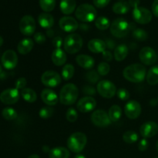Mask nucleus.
I'll return each instance as SVG.
<instances>
[{
	"mask_svg": "<svg viewBox=\"0 0 158 158\" xmlns=\"http://www.w3.org/2000/svg\"><path fill=\"white\" fill-rule=\"evenodd\" d=\"M123 75L128 81L137 83L143 81L147 76V70L144 66L140 63H134L123 69Z\"/></svg>",
	"mask_w": 158,
	"mask_h": 158,
	"instance_id": "f257e3e1",
	"label": "nucleus"
},
{
	"mask_svg": "<svg viewBox=\"0 0 158 158\" xmlns=\"http://www.w3.org/2000/svg\"><path fill=\"white\" fill-rule=\"evenodd\" d=\"M79 97V89L73 83H67L62 87L60 93V101L62 104L70 106L75 103Z\"/></svg>",
	"mask_w": 158,
	"mask_h": 158,
	"instance_id": "f03ea898",
	"label": "nucleus"
},
{
	"mask_svg": "<svg viewBox=\"0 0 158 158\" xmlns=\"http://www.w3.org/2000/svg\"><path fill=\"white\" fill-rule=\"evenodd\" d=\"M87 143L86 134L81 132H76L71 134L67 140V147L72 152L78 154L80 153Z\"/></svg>",
	"mask_w": 158,
	"mask_h": 158,
	"instance_id": "7ed1b4c3",
	"label": "nucleus"
},
{
	"mask_svg": "<svg viewBox=\"0 0 158 158\" xmlns=\"http://www.w3.org/2000/svg\"><path fill=\"white\" fill-rule=\"evenodd\" d=\"M75 15L80 21L83 23H90L94 20H96L97 12L94 6L85 3L77 7V9H76Z\"/></svg>",
	"mask_w": 158,
	"mask_h": 158,
	"instance_id": "20e7f679",
	"label": "nucleus"
},
{
	"mask_svg": "<svg viewBox=\"0 0 158 158\" xmlns=\"http://www.w3.org/2000/svg\"><path fill=\"white\" fill-rule=\"evenodd\" d=\"M83 41L79 34L73 33L67 35L63 41V48L65 52L69 54H75L82 49Z\"/></svg>",
	"mask_w": 158,
	"mask_h": 158,
	"instance_id": "39448f33",
	"label": "nucleus"
},
{
	"mask_svg": "<svg viewBox=\"0 0 158 158\" xmlns=\"http://www.w3.org/2000/svg\"><path fill=\"white\" fill-rule=\"evenodd\" d=\"M110 28L111 34L117 38H123L130 32L129 23L123 18H118L114 20Z\"/></svg>",
	"mask_w": 158,
	"mask_h": 158,
	"instance_id": "423d86ee",
	"label": "nucleus"
},
{
	"mask_svg": "<svg viewBox=\"0 0 158 158\" xmlns=\"http://www.w3.org/2000/svg\"><path fill=\"white\" fill-rule=\"evenodd\" d=\"M98 94L101 97L106 99H110L114 97L117 94V88L116 86L109 80H100L97 86Z\"/></svg>",
	"mask_w": 158,
	"mask_h": 158,
	"instance_id": "0eeeda50",
	"label": "nucleus"
},
{
	"mask_svg": "<svg viewBox=\"0 0 158 158\" xmlns=\"http://www.w3.org/2000/svg\"><path fill=\"white\" fill-rule=\"evenodd\" d=\"M19 27L22 34L26 36H30L33 35L36 28L35 19L32 15H25L20 20Z\"/></svg>",
	"mask_w": 158,
	"mask_h": 158,
	"instance_id": "6e6552de",
	"label": "nucleus"
},
{
	"mask_svg": "<svg viewBox=\"0 0 158 158\" xmlns=\"http://www.w3.org/2000/svg\"><path fill=\"white\" fill-rule=\"evenodd\" d=\"M61 76L53 70L46 71L41 77V82L43 84L49 87H56L61 83Z\"/></svg>",
	"mask_w": 158,
	"mask_h": 158,
	"instance_id": "1a4fd4ad",
	"label": "nucleus"
},
{
	"mask_svg": "<svg viewBox=\"0 0 158 158\" xmlns=\"http://www.w3.org/2000/svg\"><path fill=\"white\" fill-rule=\"evenodd\" d=\"M152 12L146 8L137 7L133 10V18L139 24H148L152 20Z\"/></svg>",
	"mask_w": 158,
	"mask_h": 158,
	"instance_id": "9d476101",
	"label": "nucleus"
},
{
	"mask_svg": "<svg viewBox=\"0 0 158 158\" xmlns=\"http://www.w3.org/2000/svg\"><path fill=\"white\" fill-rule=\"evenodd\" d=\"M139 59L144 65L151 66L154 64L157 60V55L154 49L149 46H145L139 52Z\"/></svg>",
	"mask_w": 158,
	"mask_h": 158,
	"instance_id": "9b49d317",
	"label": "nucleus"
},
{
	"mask_svg": "<svg viewBox=\"0 0 158 158\" xmlns=\"http://www.w3.org/2000/svg\"><path fill=\"white\" fill-rule=\"evenodd\" d=\"M91 120L95 126L99 127H105L110 124V119L106 112L103 110H97L93 112Z\"/></svg>",
	"mask_w": 158,
	"mask_h": 158,
	"instance_id": "f8f14e48",
	"label": "nucleus"
},
{
	"mask_svg": "<svg viewBox=\"0 0 158 158\" xmlns=\"http://www.w3.org/2000/svg\"><path fill=\"white\" fill-rule=\"evenodd\" d=\"M19 100V93L15 88L5 89L0 94V100L4 104H15Z\"/></svg>",
	"mask_w": 158,
	"mask_h": 158,
	"instance_id": "ddd939ff",
	"label": "nucleus"
},
{
	"mask_svg": "<svg viewBox=\"0 0 158 158\" xmlns=\"http://www.w3.org/2000/svg\"><path fill=\"white\" fill-rule=\"evenodd\" d=\"M124 113L129 119H137L141 114V106L136 100H130L125 105Z\"/></svg>",
	"mask_w": 158,
	"mask_h": 158,
	"instance_id": "4468645a",
	"label": "nucleus"
},
{
	"mask_svg": "<svg viewBox=\"0 0 158 158\" xmlns=\"http://www.w3.org/2000/svg\"><path fill=\"white\" fill-rule=\"evenodd\" d=\"M2 66L7 69H12L17 66L18 63V56L16 52L12 49L6 50L2 56Z\"/></svg>",
	"mask_w": 158,
	"mask_h": 158,
	"instance_id": "2eb2a0df",
	"label": "nucleus"
},
{
	"mask_svg": "<svg viewBox=\"0 0 158 158\" xmlns=\"http://www.w3.org/2000/svg\"><path fill=\"white\" fill-rule=\"evenodd\" d=\"M97 106V101L92 97H84L77 102V107L80 112L89 113Z\"/></svg>",
	"mask_w": 158,
	"mask_h": 158,
	"instance_id": "dca6fc26",
	"label": "nucleus"
},
{
	"mask_svg": "<svg viewBox=\"0 0 158 158\" xmlns=\"http://www.w3.org/2000/svg\"><path fill=\"white\" fill-rule=\"evenodd\" d=\"M140 133L143 138H151L154 137L158 133V124L154 121L146 122L140 127Z\"/></svg>",
	"mask_w": 158,
	"mask_h": 158,
	"instance_id": "f3484780",
	"label": "nucleus"
},
{
	"mask_svg": "<svg viewBox=\"0 0 158 158\" xmlns=\"http://www.w3.org/2000/svg\"><path fill=\"white\" fill-rule=\"evenodd\" d=\"M59 26L66 32H73L79 28V23L71 16L62 17L59 21Z\"/></svg>",
	"mask_w": 158,
	"mask_h": 158,
	"instance_id": "a211bd4d",
	"label": "nucleus"
},
{
	"mask_svg": "<svg viewBox=\"0 0 158 158\" xmlns=\"http://www.w3.org/2000/svg\"><path fill=\"white\" fill-rule=\"evenodd\" d=\"M41 99L48 106H54L58 103L59 97L53 90L50 89H44L41 92Z\"/></svg>",
	"mask_w": 158,
	"mask_h": 158,
	"instance_id": "6ab92c4d",
	"label": "nucleus"
},
{
	"mask_svg": "<svg viewBox=\"0 0 158 158\" xmlns=\"http://www.w3.org/2000/svg\"><path fill=\"white\" fill-rule=\"evenodd\" d=\"M88 49L94 53H103L106 50V44L103 40L100 39H93L88 43Z\"/></svg>",
	"mask_w": 158,
	"mask_h": 158,
	"instance_id": "aec40b11",
	"label": "nucleus"
},
{
	"mask_svg": "<svg viewBox=\"0 0 158 158\" xmlns=\"http://www.w3.org/2000/svg\"><path fill=\"white\" fill-rule=\"evenodd\" d=\"M51 59H52V61L54 65L60 66L66 63L67 56H66V54L64 50L61 49L60 48H57L52 51Z\"/></svg>",
	"mask_w": 158,
	"mask_h": 158,
	"instance_id": "412c9836",
	"label": "nucleus"
},
{
	"mask_svg": "<svg viewBox=\"0 0 158 158\" xmlns=\"http://www.w3.org/2000/svg\"><path fill=\"white\" fill-rule=\"evenodd\" d=\"M76 61L80 67L86 69H92L95 63L94 59L92 56L89 55H85V54L77 56L76 58Z\"/></svg>",
	"mask_w": 158,
	"mask_h": 158,
	"instance_id": "4be33fe9",
	"label": "nucleus"
},
{
	"mask_svg": "<svg viewBox=\"0 0 158 158\" xmlns=\"http://www.w3.org/2000/svg\"><path fill=\"white\" fill-rule=\"evenodd\" d=\"M33 40H31L30 38H26L22 40L19 43L18 46H17V49H18V52L20 54L26 55V54L29 53L32 51V49H33Z\"/></svg>",
	"mask_w": 158,
	"mask_h": 158,
	"instance_id": "5701e85b",
	"label": "nucleus"
},
{
	"mask_svg": "<svg viewBox=\"0 0 158 158\" xmlns=\"http://www.w3.org/2000/svg\"><path fill=\"white\" fill-rule=\"evenodd\" d=\"M38 22L41 27L49 29L53 26L54 18L48 12H43L39 15Z\"/></svg>",
	"mask_w": 158,
	"mask_h": 158,
	"instance_id": "b1692460",
	"label": "nucleus"
},
{
	"mask_svg": "<svg viewBox=\"0 0 158 158\" xmlns=\"http://www.w3.org/2000/svg\"><path fill=\"white\" fill-rule=\"evenodd\" d=\"M69 150L63 147L54 148L49 152V158H69Z\"/></svg>",
	"mask_w": 158,
	"mask_h": 158,
	"instance_id": "393cba45",
	"label": "nucleus"
},
{
	"mask_svg": "<svg viewBox=\"0 0 158 158\" xmlns=\"http://www.w3.org/2000/svg\"><path fill=\"white\" fill-rule=\"evenodd\" d=\"M60 10L65 15H69L74 12L77 6L76 0H61L60 2Z\"/></svg>",
	"mask_w": 158,
	"mask_h": 158,
	"instance_id": "a878e982",
	"label": "nucleus"
},
{
	"mask_svg": "<svg viewBox=\"0 0 158 158\" xmlns=\"http://www.w3.org/2000/svg\"><path fill=\"white\" fill-rule=\"evenodd\" d=\"M128 52H129V49L128 47L124 44H120L118 46H117L114 50V56L117 61L121 62L123 60L126 59V57L127 56Z\"/></svg>",
	"mask_w": 158,
	"mask_h": 158,
	"instance_id": "bb28decb",
	"label": "nucleus"
},
{
	"mask_svg": "<svg viewBox=\"0 0 158 158\" xmlns=\"http://www.w3.org/2000/svg\"><path fill=\"white\" fill-rule=\"evenodd\" d=\"M131 6L129 2H116L113 6V11L114 13L119 14V15H123V14L127 13L131 9Z\"/></svg>",
	"mask_w": 158,
	"mask_h": 158,
	"instance_id": "cd10ccee",
	"label": "nucleus"
},
{
	"mask_svg": "<svg viewBox=\"0 0 158 158\" xmlns=\"http://www.w3.org/2000/svg\"><path fill=\"white\" fill-rule=\"evenodd\" d=\"M147 82L151 86L158 83V66H154L148 70L146 76Z\"/></svg>",
	"mask_w": 158,
	"mask_h": 158,
	"instance_id": "c85d7f7f",
	"label": "nucleus"
},
{
	"mask_svg": "<svg viewBox=\"0 0 158 158\" xmlns=\"http://www.w3.org/2000/svg\"><path fill=\"white\" fill-rule=\"evenodd\" d=\"M110 119L112 122H117L120 120L122 116V109L118 105H113L109 109L108 112Z\"/></svg>",
	"mask_w": 158,
	"mask_h": 158,
	"instance_id": "c756f323",
	"label": "nucleus"
},
{
	"mask_svg": "<svg viewBox=\"0 0 158 158\" xmlns=\"http://www.w3.org/2000/svg\"><path fill=\"white\" fill-rule=\"evenodd\" d=\"M21 96L26 101L29 103H34L37 100V94L30 88H24L21 91Z\"/></svg>",
	"mask_w": 158,
	"mask_h": 158,
	"instance_id": "7c9ffc66",
	"label": "nucleus"
},
{
	"mask_svg": "<svg viewBox=\"0 0 158 158\" xmlns=\"http://www.w3.org/2000/svg\"><path fill=\"white\" fill-rule=\"evenodd\" d=\"M110 20L105 16H100L95 20L96 27L100 30H106L110 27Z\"/></svg>",
	"mask_w": 158,
	"mask_h": 158,
	"instance_id": "2f4dec72",
	"label": "nucleus"
},
{
	"mask_svg": "<svg viewBox=\"0 0 158 158\" xmlns=\"http://www.w3.org/2000/svg\"><path fill=\"white\" fill-rule=\"evenodd\" d=\"M75 69L72 64H66L62 69V77L64 80H69L73 77Z\"/></svg>",
	"mask_w": 158,
	"mask_h": 158,
	"instance_id": "473e14b6",
	"label": "nucleus"
},
{
	"mask_svg": "<svg viewBox=\"0 0 158 158\" xmlns=\"http://www.w3.org/2000/svg\"><path fill=\"white\" fill-rule=\"evenodd\" d=\"M40 8L44 12H52L56 6V0H40Z\"/></svg>",
	"mask_w": 158,
	"mask_h": 158,
	"instance_id": "72a5a7b5",
	"label": "nucleus"
},
{
	"mask_svg": "<svg viewBox=\"0 0 158 158\" xmlns=\"http://www.w3.org/2000/svg\"><path fill=\"white\" fill-rule=\"evenodd\" d=\"M123 140L127 143H134L138 140V135L133 131H128L123 134Z\"/></svg>",
	"mask_w": 158,
	"mask_h": 158,
	"instance_id": "f704fd0d",
	"label": "nucleus"
},
{
	"mask_svg": "<svg viewBox=\"0 0 158 158\" xmlns=\"http://www.w3.org/2000/svg\"><path fill=\"white\" fill-rule=\"evenodd\" d=\"M2 115L3 118L6 119V120H12L16 119L17 113L13 108L6 107L3 109L2 112Z\"/></svg>",
	"mask_w": 158,
	"mask_h": 158,
	"instance_id": "c9c22d12",
	"label": "nucleus"
},
{
	"mask_svg": "<svg viewBox=\"0 0 158 158\" xmlns=\"http://www.w3.org/2000/svg\"><path fill=\"white\" fill-rule=\"evenodd\" d=\"M133 36L139 41H145L148 38V33L143 29H136L133 32Z\"/></svg>",
	"mask_w": 158,
	"mask_h": 158,
	"instance_id": "e433bc0d",
	"label": "nucleus"
},
{
	"mask_svg": "<svg viewBox=\"0 0 158 158\" xmlns=\"http://www.w3.org/2000/svg\"><path fill=\"white\" fill-rule=\"evenodd\" d=\"M54 114V109L51 106H45L40 109L39 115L43 119L50 118Z\"/></svg>",
	"mask_w": 158,
	"mask_h": 158,
	"instance_id": "4c0bfd02",
	"label": "nucleus"
},
{
	"mask_svg": "<svg viewBox=\"0 0 158 158\" xmlns=\"http://www.w3.org/2000/svg\"><path fill=\"white\" fill-rule=\"evenodd\" d=\"M110 71V66L106 62H102L97 66V72L100 76H106Z\"/></svg>",
	"mask_w": 158,
	"mask_h": 158,
	"instance_id": "58836bf2",
	"label": "nucleus"
},
{
	"mask_svg": "<svg viewBox=\"0 0 158 158\" xmlns=\"http://www.w3.org/2000/svg\"><path fill=\"white\" fill-rule=\"evenodd\" d=\"M100 75L98 73V72H97L96 70H94V69L89 71L86 74V80H87L88 82H89L91 83H97V81L100 80Z\"/></svg>",
	"mask_w": 158,
	"mask_h": 158,
	"instance_id": "ea45409f",
	"label": "nucleus"
},
{
	"mask_svg": "<svg viewBox=\"0 0 158 158\" xmlns=\"http://www.w3.org/2000/svg\"><path fill=\"white\" fill-rule=\"evenodd\" d=\"M66 120L70 123H74L78 118V114L74 108H69L66 114Z\"/></svg>",
	"mask_w": 158,
	"mask_h": 158,
	"instance_id": "a19ab883",
	"label": "nucleus"
},
{
	"mask_svg": "<svg viewBox=\"0 0 158 158\" xmlns=\"http://www.w3.org/2000/svg\"><path fill=\"white\" fill-rule=\"evenodd\" d=\"M117 95L118 98L121 100H128L130 98V96H131L129 91L127 90L126 89H123V88H121V89L117 90Z\"/></svg>",
	"mask_w": 158,
	"mask_h": 158,
	"instance_id": "79ce46f5",
	"label": "nucleus"
},
{
	"mask_svg": "<svg viewBox=\"0 0 158 158\" xmlns=\"http://www.w3.org/2000/svg\"><path fill=\"white\" fill-rule=\"evenodd\" d=\"M34 40H35V43H38V44H43V43H46V35L43 33H42V32H36V33L34 34Z\"/></svg>",
	"mask_w": 158,
	"mask_h": 158,
	"instance_id": "37998d69",
	"label": "nucleus"
},
{
	"mask_svg": "<svg viewBox=\"0 0 158 158\" xmlns=\"http://www.w3.org/2000/svg\"><path fill=\"white\" fill-rule=\"evenodd\" d=\"M26 84H27V81H26V78H24V77H20V78H19L15 81V89H17L18 90L19 89H23L24 88H26Z\"/></svg>",
	"mask_w": 158,
	"mask_h": 158,
	"instance_id": "c03bdc74",
	"label": "nucleus"
},
{
	"mask_svg": "<svg viewBox=\"0 0 158 158\" xmlns=\"http://www.w3.org/2000/svg\"><path fill=\"white\" fill-rule=\"evenodd\" d=\"M83 93L86 95L94 96L96 94V89L94 86L87 85V86H84L83 87Z\"/></svg>",
	"mask_w": 158,
	"mask_h": 158,
	"instance_id": "a18cd8bd",
	"label": "nucleus"
},
{
	"mask_svg": "<svg viewBox=\"0 0 158 158\" xmlns=\"http://www.w3.org/2000/svg\"><path fill=\"white\" fill-rule=\"evenodd\" d=\"M110 2V0H94V4L97 8L103 9L109 4Z\"/></svg>",
	"mask_w": 158,
	"mask_h": 158,
	"instance_id": "49530a36",
	"label": "nucleus"
},
{
	"mask_svg": "<svg viewBox=\"0 0 158 158\" xmlns=\"http://www.w3.org/2000/svg\"><path fill=\"white\" fill-rule=\"evenodd\" d=\"M148 146H149V143H148V140L146 138L142 139L141 140H140L138 143V149L140 151H145L148 150Z\"/></svg>",
	"mask_w": 158,
	"mask_h": 158,
	"instance_id": "de8ad7c7",
	"label": "nucleus"
},
{
	"mask_svg": "<svg viewBox=\"0 0 158 158\" xmlns=\"http://www.w3.org/2000/svg\"><path fill=\"white\" fill-rule=\"evenodd\" d=\"M53 46H55L56 49H57V48H60L61 47L62 45L63 44V40H62L61 37L60 36H57V37H55V38L53 39Z\"/></svg>",
	"mask_w": 158,
	"mask_h": 158,
	"instance_id": "09e8293b",
	"label": "nucleus"
},
{
	"mask_svg": "<svg viewBox=\"0 0 158 158\" xmlns=\"http://www.w3.org/2000/svg\"><path fill=\"white\" fill-rule=\"evenodd\" d=\"M113 57H114V55H112L111 52H110V51L105 50L104 52H103V58L104 59V60H106V61H112Z\"/></svg>",
	"mask_w": 158,
	"mask_h": 158,
	"instance_id": "8fccbe9b",
	"label": "nucleus"
},
{
	"mask_svg": "<svg viewBox=\"0 0 158 158\" xmlns=\"http://www.w3.org/2000/svg\"><path fill=\"white\" fill-rule=\"evenodd\" d=\"M152 12L156 17L158 18V0H154L152 4Z\"/></svg>",
	"mask_w": 158,
	"mask_h": 158,
	"instance_id": "3c124183",
	"label": "nucleus"
},
{
	"mask_svg": "<svg viewBox=\"0 0 158 158\" xmlns=\"http://www.w3.org/2000/svg\"><path fill=\"white\" fill-rule=\"evenodd\" d=\"M128 2H129L131 7H132L133 9H135V8L138 7L139 4H140V0H129Z\"/></svg>",
	"mask_w": 158,
	"mask_h": 158,
	"instance_id": "603ef678",
	"label": "nucleus"
},
{
	"mask_svg": "<svg viewBox=\"0 0 158 158\" xmlns=\"http://www.w3.org/2000/svg\"><path fill=\"white\" fill-rule=\"evenodd\" d=\"M46 34H47V35H49V37H52V36H53V34H54V32H53V31L52 30V29H48L47 30V32H46Z\"/></svg>",
	"mask_w": 158,
	"mask_h": 158,
	"instance_id": "864d4df0",
	"label": "nucleus"
},
{
	"mask_svg": "<svg viewBox=\"0 0 158 158\" xmlns=\"http://www.w3.org/2000/svg\"><path fill=\"white\" fill-rule=\"evenodd\" d=\"M74 158H86L84 155L83 154H77V155L74 157Z\"/></svg>",
	"mask_w": 158,
	"mask_h": 158,
	"instance_id": "5fc2aeb1",
	"label": "nucleus"
},
{
	"mask_svg": "<svg viewBox=\"0 0 158 158\" xmlns=\"http://www.w3.org/2000/svg\"><path fill=\"white\" fill-rule=\"evenodd\" d=\"M28 158H40V156L37 155V154H32L29 157H28Z\"/></svg>",
	"mask_w": 158,
	"mask_h": 158,
	"instance_id": "6e6d98bb",
	"label": "nucleus"
},
{
	"mask_svg": "<svg viewBox=\"0 0 158 158\" xmlns=\"http://www.w3.org/2000/svg\"><path fill=\"white\" fill-rule=\"evenodd\" d=\"M2 44H3V39L2 37L0 36V46H1Z\"/></svg>",
	"mask_w": 158,
	"mask_h": 158,
	"instance_id": "4d7b16f0",
	"label": "nucleus"
},
{
	"mask_svg": "<svg viewBox=\"0 0 158 158\" xmlns=\"http://www.w3.org/2000/svg\"><path fill=\"white\" fill-rule=\"evenodd\" d=\"M156 148H157V152H158V140H157V143H156Z\"/></svg>",
	"mask_w": 158,
	"mask_h": 158,
	"instance_id": "13d9d810",
	"label": "nucleus"
},
{
	"mask_svg": "<svg viewBox=\"0 0 158 158\" xmlns=\"http://www.w3.org/2000/svg\"><path fill=\"white\" fill-rule=\"evenodd\" d=\"M2 66H1V65H0V73H2Z\"/></svg>",
	"mask_w": 158,
	"mask_h": 158,
	"instance_id": "bf43d9fd",
	"label": "nucleus"
},
{
	"mask_svg": "<svg viewBox=\"0 0 158 158\" xmlns=\"http://www.w3.org/2000/svg\"><path fill=\"white\" fill-rule=\"evenodd\" d=\"M154 158H158V157H154Z\"/></svg>",
	"mask_w": 158,
	"mask_h": 158,
	"instance_id": "052dcab7",
	"label": "nucleus"
},
{
	"mask_svg": "<svg viewBox=\"0 0 158 158\" xmlns=\"http://www.w3.org/2000/svg\"><path fill=\"white\" fill-rule=\"evenodd\" d=\"M157 100H158V98H157Z\"/></svg>",
	"mask_w": 158,
	"mask_h": 158,
	"instance_id": "680f3d73",
	"label": "nucleus"
}]
</instances>
